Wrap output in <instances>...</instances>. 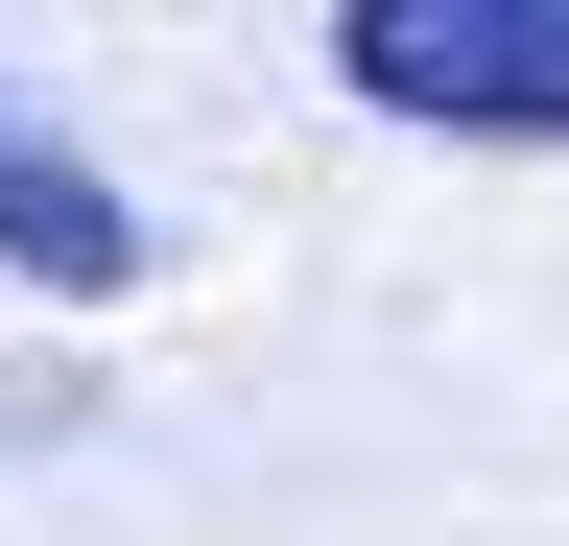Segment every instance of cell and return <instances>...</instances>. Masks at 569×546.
Wrapping results in <instances>:
<instances>
[{
  "instance_id": "7a4b0ae2",
  "label": "cell",
  "mask_w": 569,
  "mask_h": 546,
  "mask_svg": "<svg viewBox=\"0 0 569 546\" xmlns=\"http://www.w3.org/2000/svg\"><path fill=\"white\" fill-rule=\"evenodd\" d=\"M0 261H24L48 309H119V286H142V215H119V167H71L24 96H0Z\"/></svg>"
},
{
  "instance_id": "6da1fadb",
  "label": "cell",
  "mask_w": 569,
  "mask_h": 546,
  "mask_svg": "<svg viewBox=\"0 0 569 546\" xmlns=\"http://www.w3.org/2000/svg\"><path fill=\"white\" fill-rule=\"evenodd\" d=\"M332 96L427 143H569V0H332Z\"/></svg>"
}]
</instances>
